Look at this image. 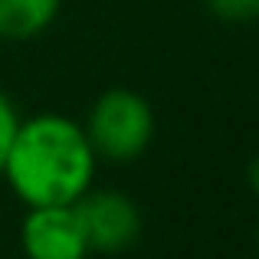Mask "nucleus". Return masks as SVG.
<instances>
[{"instance_id": "nucleus-7", "label": "nucleus", "mask_w": 259, "mask_h": 259, "mask_svg": "<svg viewBox=\"0 0 259 259\" xmlns=\"http://www.w3.org/2000/svg\"><path fill=\"white\" fill-rule=\"evenodd\" d=\"M17 128H20L17 108H13L10 95L0 92V171H4V161H7V151H10L13 138H17Z\"/></svg>"}, {"instance_id": "nucleus-1", "label": "nucleus", "mask_w": 259, "mask_h": 259, "mask_svg": "<svg viewBox=\"0 0 259 259\" xmlns=\"http://www.w3.org/2000/svg\"><path fill=\"white\" fill-rule=\"evenodd\" d=\"M95 161L99 154L79 121L43 112L20 121L0 174L26 207H56L76 203L92 187Z\"/></svg>"}, {"instance_id": "nucleus-3", "label": "nucleus", "mask_w": 259, "mask_h": 259, "mask_svg": "<svg viewBox=\"0 0 259 259\" xmlns=\"http://www.w3.org/2000/svg\"><path fill=\"white\" fill-rule=\"evenodd\" d=\"M76 210L89 240V253H99V256L125 253L141 233V213L135 207V200L121 190L89 187L76 200Z\"/></svg>"}, {"instance_id": "nucleus-2", "label": "nucleus", "mask_w": 259, "mask_h": 259, "mask_svg": "<svg viewBox=\"0 0 259 259\" xmlns=\"http://www.w3.org/2000/svg\"><path fill=\"white\" fill-rule=\"evenodd\" d=\"M95 154L108 161H135L154 141V108L135 89H108L95 99L85 121Z\"/></svg>"}, {"instance_id": "nucleus-4", "label": "nucleus", "mask_w": 259, "mask_h": 259, "mask_svg": "<svg viewBox=\"0 0 259 259\" xmlns=\"http://www.w3.org/2000/svg\"><path fill=\"white\" fill-rule=\"evenodd\" d=\"M20 246L26 259H89V240L76 203L26 207L20 227Z\"/></svg>"}, {"instance_id": "nucleus-8", "label": "nucleus", "mask_w": 259, "mask_h": 259, "mask_svg": "<svg viewBox=\"0 0 259 259\" xmlns=\"http://www.w3.org/2000/svg\"><path fill=\"white\" fill-rule=\"evenodd\" d=\"M246 184H249V190L259 197V154L249 161V167H246Z\"/></svg>"}, {"instance_id": "nucleus-5", "label": "nucleus", "mask_w": 259, "mask_h": 259, "mask_svg": "<svg viewBox=\"0 0 259 259\" xmlns=\"http://www.w3.org/2000/svg\"><path fill=\"white\" fill-rule=\"evenodd\" d=\"M63 0H0V39H33L50 30Z\"/></svg>"}, {"instance_id": "nucleus-6", "label": "nucleus", "mask_w": 259, "mask_h": 259, "mask_svg": "<svg viewBox=\"0 0 259 259\" xmlns=\"http://www.w3.org/2000/svg\"><path fill=\"white\" fill-rule=\"evenodd\" d=\"M207 10L230 26H246L259 20V0H207Z\"/></svg>"}]
</instances>
